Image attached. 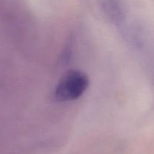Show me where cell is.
Returning a JSON list of instances; mask_svg holds the SVG:
<instances>
[{
	"mask_svg": "<svg viewBox=\"0 0 154 154\" xmlns=\"http://www.w3.org/2000/svg\"><path fill=\"white\" fill-rule=\"evenodd\" d=\"M99 5L108 20L114 24H121L124 18L120 0H97Z\"/></svg>",
	"mask_w": 154,
	"mask_h": 154,
	"instance_id": "cell-2",
	"label": "cell"
},
{
	"mask_svg": "<svg viewBox=\"0 0 154 154\" xmlns=\"http://www.w3.org/2000/svg\"><path fill=\"white\" fill-rule=\"evenodd\" d=\"M89 85L86 74L78 70L66 72L57 84L54 97L59 101H75L85 92Z\"/></svg>",
	"mask_w": 154,
	"mask_h": 154,
	"instance_id": "cell-1",
	"label": "cell"
}]
</instances>
